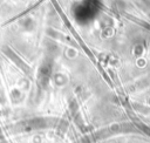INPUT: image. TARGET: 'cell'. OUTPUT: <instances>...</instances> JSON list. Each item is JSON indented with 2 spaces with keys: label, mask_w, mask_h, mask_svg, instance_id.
Instances as JSON below:
<instances>
[{
  "label": "cell",
  "mask_w": 150,
  "mask_h": 143,
  "mask_svg": "<svg viewBox=\"0 0 150 143\" xmlns=\"http://www.w3.org/2000/svg\"><path fill=\"white\" fill-rule=\"evenodd\" d=\"M64 53H66V55H67L69 59H74V57L77 55V52H76V49H75V48H71V47H68V48H66Z\"/></svg>",
  "instance_id": "cell-1"
},
{
  "label": "cell",
  "mask_w": 150,
  "mask_h": 143,
  "mask_svg": "<svg viewBox=\"0 0 150 143\" xmlns=\"http://www.w3.org/2000/svg\"><path fill=\"white\" fill-rule=\"evenodd\" d=\"M136 64H137L138 67H144V66H146V60H145L144 57L138 56L137 60H136Z\"/></svg>",
  "instance_id": "cell-2"
}]
</instances>
